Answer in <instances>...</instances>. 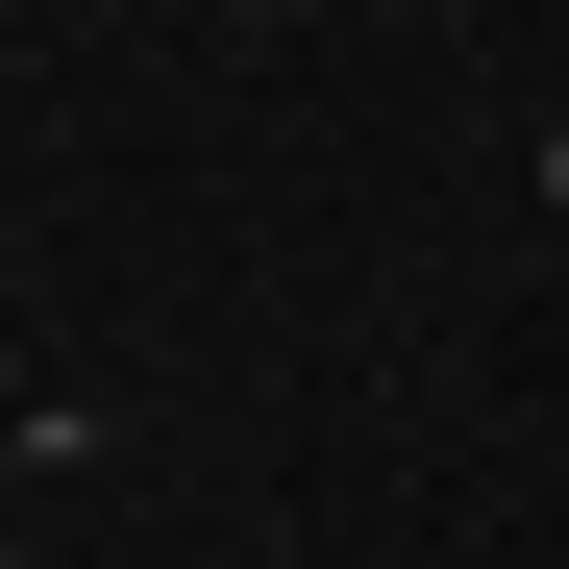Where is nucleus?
I'll return each mask as SVG.
<instances>
[{
	"label": "nucleus",
	"instance_id": "obj_1",
	"mask_svg": "<svg viewBox=\"0 0 569 569\" xmlns=\"http://www.w3.org/2000/svg\"><path fill=\"white\" fill-rule=\"evenodd\" d=\"M545 199H569V149H545Z\"/></svg>",
	"mask_w": 569,
	"mask_h": 569
}]
</instances>
